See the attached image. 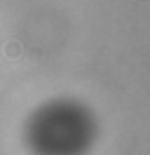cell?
<instances>
[{"instance_id": "cell-1", "label": "cell", "mask_w": 150, "mask_h": 155, "mask_svg": "<svg viewBox=\"0 0 150 155\" xmlns=\"http://www.w3.org/2000/svg\"><path fill=\"white\" fill-rule=\"evenodd\" d=\"M5 54H7V57H19V54H21V45H17V42H9L7 47H5Z\"/></svg>"}]
</instances>
